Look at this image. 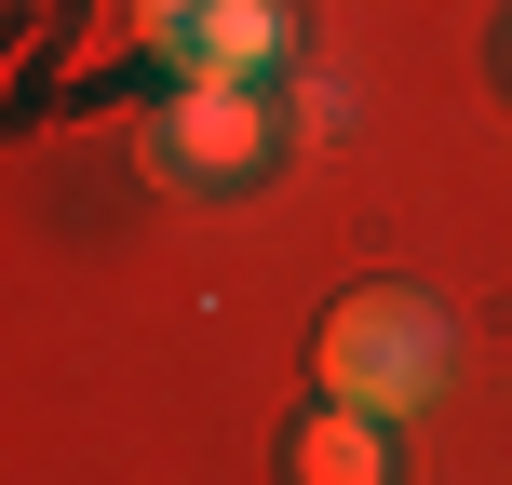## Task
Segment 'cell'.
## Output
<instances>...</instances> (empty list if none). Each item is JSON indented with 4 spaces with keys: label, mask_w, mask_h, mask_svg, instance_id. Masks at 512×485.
I'll list each match as a JSON object with an SVG mask.
<instances>
[{
    "label": "cell",
    "mask_w": 512,
    "mask_h": 485,
    "mask_svg": "<svg viewBox=\"0 0 512 485\" xmlns=\"http://www.w3.org/2000/svg\"><path fill=\"white\" fill-rule=\"evenodd\" d=\"M310 378L337 391V405H378V418H418L445 378V310L418 297V283H351V297L324 310V351H310Z\"/></svg>",
    "instance_id": "obj_1"
},
{
    "label": "cell",
    "mask_w": 512,
    "mask_h": 485,
    "mask_svg": "<svg viewBox=\"0 0 512 485\" xmlns=\"http://www.w3.org/2000/svg\"><path fill=\"white\" fill-rule=\"evenodd\" d=\"M270 162V122H256V81H189L176 108H162V176L189 189H230Z\"/></svg>",
    "instance_id": "obj_2"
},
{
    "label": "cell",
    "mask_w": 512,
    "mask_h": 485,
    "mask_svg": "<svg viewBox=\"0 0 512 485\" xmlns=\"http://www.w3.org/2000/svg\"><path fill=\"white\" fill-rule=\"evenodd\" d=\"M149 41L189 54V81H256L283 54V14L270 0H149Z\"/></svg>",
    "instance_id": "obj_3"
},
{
    "label": "cell",
    "mask_w": 512,
    "mask_h": 485,
    "mask_svg": "<svg viewBox=\"0 0 512 485\" xmlns=\"http://www.w3.org/2000/svg\"><path fill=\"white\" fill-rule=\"evenodd\" d=\"M283 472H297V485H391V418L324 391V405L283 432Z\"/></svg>",
    "instance_id": "obj_4"
}]
</instances>
